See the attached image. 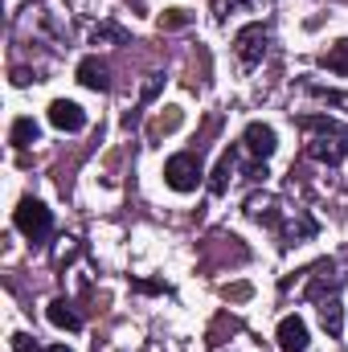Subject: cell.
I'll return each instance as SVG.
<instances>
[{"label": "cell", "mask_w": 348, "mask_h": 352, "mask_svg": "<svg viewBox=\"0 0 348 352\" xmlns=\"http://www.w3.org/2000/svg\"><path fill=\"white\" fill-rule=\"evenodd\" d=\"M188 21H193V16H188L184 8H168V12L160 16V29H184Z\"/></svg>", "instance_id": "14"}, {"label": "cell", "mask_w": 348, "mask_h": 352, "mask_svg": "<svg viewBox=\"0 0 348 352\" xmlns=\"http://www.w3.org/2000/svg\"><path fill=\"white\" fill-rule=\"evenodd\" d=\"M274 340H279L283 352H307V324H303L299 316H283Z\"/></svg>", "instance_id": "7"}, {"label": "cell", "mask_w": 348, "mask_h": 352, "mask_svg": "<svg viewBox=\"0 0 348 352\" xmlns=\"http://www.w3.org/2000/svg\"><path fill=\"white\" fill-rule=\"evenodd\" d=\"M12 352H41V349L33 344V336H29V332H17V336H12Z\"/></svg>", "instance_id": "16"}, {"label": "cell", "mask_w": 348, "mask_h": 352, "mask_svg": "<svg viewBox=\"0 0 348 352\" xmlns=\"http://www.w3.org/2000/svg\"><path fill=\"white\" fill-rule=\"evenodd\" d=\"M12 226H17L29 242H45V238L54 234V213H50L41 201L25 197V201L17 205V213H12Z\"/></svg>", "instance_id": "2"}, {"label": "cell", "mask_w": 348, "mask_h": 352, "mask_svg": "<svg viewBox=\"0 0 348 352\" xmlns=\"http://www.w3.org/2000/svg\"><path fill=\"white\" fill-rule=\"evenodd\" d=\"M201 176H205V168H201V160L193 152H176V156H168V164H164V180H168L173 192H193L201 184Z\"/></svg>", "instance_id": "3"}, {"label": "cell", "mask_w": 348, "mask_h": 352, "mask_svg": "<svg viewBox=\"0 0 348 352\" xmlns=\"http://www.w3.org/2000/svg\"><path fill=\"white\" fill-rule=\"evenodd\" d=\"M234 160H238V152H226L221 160H217V168H213V180H209V188L221 197L226 188H230V173H234Z\"/></svg>", "instance_id": "13"}, {"label": "cell", "mask_w": 348, "mask_h": 352, "mask_svg": "<svg viewBox=\"0 0 348 352\" xmlns=\"http://www.w3.org/2000/svg\"><path fill=\"white\" fill-rule=\"evenodd\" d=\"M320 324H324L328 336H340V332H345V311H340V299H336V295H332V299H328V295L320 299Z\"/></svg>", "instance_id": "10"}, {"label": "cell", "mask_w": 348, "mask_h": 352, "mask_svg": "<svg viewBox=\"0 0 348 352\" xmlns=\"http://www.w3.org/2000/svg\"><path fill=\"white\" fill-rule=\"evenodd\" d=\"M37 135H41V127H37L33 119H17V123H12V131H8L12 148H29V144H37Z\"/></svg>", "instance_id": "12"}, {"label": "cell", "mask_w": 348, "mask_h": 352, "mask_svg": "<svg viewBox=\"0 0 348 352\" xmlns=\"http://www.w3.org/2000/svg\"><path fill=\"white\" fill-rule=\"evenodd\" d=\"M242 148H246L254 160H266V156H274L279 135H274L270 123H246V131H242Z\"/></svg>", "instance_id": "5"}, {"label": "cell", "mask_w": 348, "mask_h": 352, "mask_svg": "<svg viewBox=\"0 0 348 352\" xmlns=\"http://www.w3.org/2000/svg\"><path fill=\"white\" fill-rule=\"evenodd\" d=\"M78 82L87 90H111V70H107V62L83 58V62H78Z\"/></svg>", "instance_id": "8"}, {"label": "cell", "mask_w": 348, "mask_h": 352, "mask_svg": "<svg viewBox=\"0 0 348 352\" xmlns=\"http://www.w3.org/2000/svg\"><path fill=\"white\" fill-rule=\"evenodd\" d=\"M160 87H164V78H160V74H152V78L144 82V102H152V98L160 94Z\"/></svg>", "instance_id": "17"}, {"label": "cell", "mask_w": 348, "mask_h": 352, "mask_svg": "<svg viewBox=\"0 0 348 352\" xmlns=\"http://www.w3.org/2000/svg\"><path fill=\"white\" fill-rule=\"evenodd\" d=\"M320 66H324V70H332V74H345V78H348V37H345V41H336L328 54H320Z\"/></svg>", "instance_id": "11"}, {"label": "cell", "mask_w": 348, "mask_h": 352, "mask_svg": "<svg viewBox=\"0 0 348 352\" xmlns=\"http://www.w3.org/2000/svg\"><path fill=\"white\" fill-rule=\"evenodd\" d=\"M90 41H94V45H98V41H127V33H123V29H115V25H102V29H94V37H90Z\"/></svg>", "instance_id": "15"}, {"label": "cell", "mask_w": 348, "mask_h": 352, "mask_svg": "<svg viewBox=\"0 0 348 352\" xmlns=\"http://www.w3.org/2000/svg\"><path fill=\"white\" fill-rule=\"evenodd\" d=\"M45 316H50V324L62 328V332H78V328H83V316H78L66 299H54V303L45 307Z\"/></svg>", "instance_id": "9"}, {"label": "cell", "mask_w": 348, "mask_h": 352, "mask_svg": "<svg viewBox=\"0 0 348 352\" xmlns=\"http://www.w3.org/2000/svg\"><path fill=\"white\" fill-rule=\"evenodd\" d=\"M50 123L58 127V131H83L87 127V111L78 107V102H70V98H54L50 102Z\"/></svg>", "instance_id": "6"}, {"label": "cell", "mask_w": 348, "mask_h": 352, "mask_svg": "<svg viewBox=\"0 0 348 352\" xmlns=\"http://www.w3.org/2000/svg\"><path fill=\"white\" fill-rule=\"evenodd\" d=\"M312 94H320V98H328V102H336V107H348V94H336V90H320V87H312Z\"/></svg>", "instance_id": "18"}, {"label": "cell", "mask_w": 348, "mask_h": 352, "mask_svg": "<svg viewBox=\"0 0 348 352\" xmlns=\"http://www.w3.org/2000/svg\"><path fill=\"white\" fill-rule=\"evenodd\" d=\"M303 135H307V156L320 164H340L348 156V127L328 119V115H303L299 119Z\"/></svg>", "instance_id": "1"}, {"label": "cell", "mask_w": 348, "mask_h": 352, "mask_svg": "<svg viewBox=\"0 0 348 352\" xmlns=\"http://www.w3.org/2000/svg\"><path fill=\"white\" fill-rule=\"evenodd\" d=\"M45 352H74V349H66V344H50Z\"/></svg>", "instance_id": "19"}, {"label": "cell", "mask_w": 348, "mask_h": 352, "mask_svg": "<svg viewBox=\"0 0 348 352\" xmlns=\"http://www.w3.org/2000/svg\"><path fill=\"white\" fill-rule=\"evenodd\" d=\"M266 41H270V29L266 25H246L238 37H234V54L246 70H254L262 58H266Z\"/></svg>", "instance_id": "4"}]
</instances>
